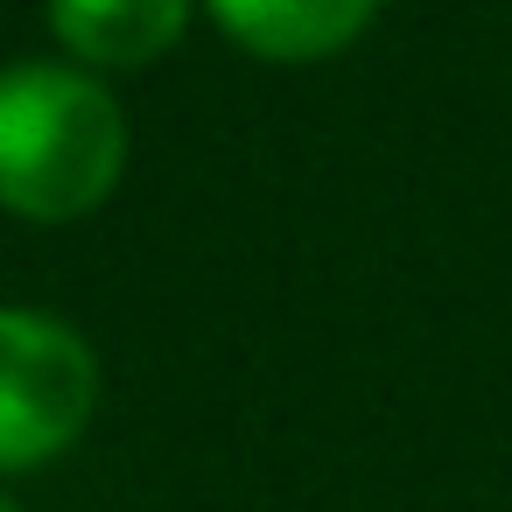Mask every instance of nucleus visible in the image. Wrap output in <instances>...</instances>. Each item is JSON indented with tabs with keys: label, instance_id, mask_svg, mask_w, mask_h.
Returning <instances> with one entry per match:
<instances>
[{
	"label": "nucleus",
	"instance_id": "20e7f679",
	"mask_svg": "<svg viewBox=\"0 0 512 512\" xmlns=\"http://www.w3.org/2000/svg\"><path fill=\"white\" fill-rule=\"evenodd\" d=\"M190 22V0H50V29L85 64L134 71L162 57Z\"/></svg>",
	"mask_w": 512,
	"mask_h": 512
},
{
	"label": "nucleus",
	"instance_id": "f03ea898",
	"mask_svg": "<svg viewBox=\"0 0 512 512\" xmlns=\"http://www.w3.org/2000/svg\"><path fill=\"white\" fill-rule=\"evenodd\" d=\"M99 407V358L92 344L43 316L0 309V470H36L64 456Z\"/></svg>",
	"mask_w": 512,
	"mask_h": 512
},
{
	"label": "nucleus",
	"instance_id": "7ed1b4c3",
	"mask_svg": "<svg viewBox=\"0 0 512 512\" xmlns=\"http://www.w3.org/2000/svg\"><path fill=\"white\" fill-rule=\"evenodd\" d=\"M218 29L274 64H316L337 57L344 43L365 36V22L379 15V0H211Z\"/></svg>",
	"mask_w": 512,
	"mask_h": 512
},
{
	"label": "nucleus",
	"instance_id": "f257e3e1",
	"mask_svg": "<svg viewBox=\"0 0 512 512\" xmlns=\"http://www.w3.org/2000/svg\"><path fill=\"white\" fill-rule=\"evenodd\" d=\"M127 169V120L99 78L71 64L0 71V211L15 218H85L113 197Z\"/></svg>",
	"mask_w": 512,
	"mask_h": 512
},
{
	"label": "nucleus",
	"instance_id": "39448f33",
	"mask_svg": "<svg viewBox=\"0 0 512 512\" xmlns=\"http://www.w3.org/2000/svg\"><path fill=\"white\" fill-rule=\"evenodd\" d=\"M0 512H15V505H8V498H0Z\"/></svg>",
	"mask_w": 512,
	"mask_h": 512
}]
</instances>
